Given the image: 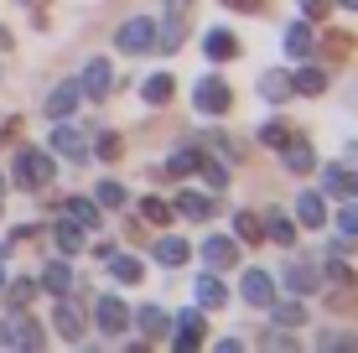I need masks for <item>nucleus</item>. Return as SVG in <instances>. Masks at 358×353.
<instances>
[{"label": "nucleus", "mask_w": 358, "mask_h": 353, "mask_svg": "<svg viewBox=\"0 0 358 353\" xmlns=\"http://www.w3.org/2000/svg\"><path fill=\"white\" fill-rule=\"evenodd\" d=\"M0 192H6V177H0Z\"/></svg>", "instance_id": "obj_48"}, {"label": "nucleus", "mask_w": 358, "mask_h": 353, "mask_svg": "<svg viewBox=\"0 0 358 353\" xmlns=\"http://www.w3.org/2000/svg\"><path fill=\"white\" fill-rule=\"evenodd\" d=\"M0 291H6V271H0Z\"/></svg>", "instance_id": "obj_47"}, {"label": "nucleus", "mask_w": 358, "mask_h": 353, "mask_svg": "<svg viewBox=\"0 0 358 353\" xmlns=\"http://www.w3.org/2000/svg\"><path fill=\"white\" fill-rule=\"evenodd\" d=\"M203 52L213 57V63H234L239 57V42H234V31H224V27H213L203 36Z\"/></svg>", "instance_id": "obj_13"}, {"label": "nucleus", "mask_w": 358, "mask_h": 353, "mask_svg": "<svg viewBox=\"0 0 358 353\" xmlns=\"http://www.w3.org/2000/svg\"><path fill=\"white\" fill-rule=\"evenodd\" d=\"M197 254L208 260V271H229V265H239V239H229V234H208L203 245H197Z\"/></svg>", "instance_id": "obj_4"}, {"label": "nucleus", "mask_w": 358, "mask_h": 353, "mask_svg": "<svg viewBox=\"0 0 358 353\" xmlns=\"http://www.w3.org/2000/svg\"><path fill=\"white\" fill-rule=\"evenodd\" d=\"M10 286V307H31V296H36V281H6Z\"/></svg>", "instance_id": "obj_38"}, {"label": "nucleus", "mask_w": 358, "mask_h": 353, "mask_svg": "<svg viewBox=\"0 0 358 353\" xmlns=\"http://www.w3.org/2000/svg\"><path fill=\"white\" fill-rule=\"evenodd\" d=\"M192 166H197V156H192V151H177V156L166 161V172H171V177H187Z\"/></svg>", "instance_id": "obj_41"}, {"label": "nucleus", "mask_w": 358, "mask_h": 353, "mask_svg": "<svg viewBox=\"0 0 358 353\" xmlns=\"http://www.w3.org/2000/svg\"><path fill=\"white\" fill-rule=\"evenodd\" d=\"M260 94H265L270 104L291 99V78H286V73H265V78H260Z\"/></svg>", "instance_id": "obj_32"}, {"label": "nucleus", "mask_w": 358, "mask_h": 353, "mask_svg": "<svg viewBox=\"0 0 358 353\" xmlns=\"http://www.w3.org/2000/svg\"><path fill=\"white\" fill-rule=\"evenodd\" d=\"M171 208H177L182 218H208V213L218 208V203H208L203 192H177V203H171Z\"/></svg>", "instance_id": "obj_26"}, {"label": "nucleus", "mask_w": 358, "mask_h": 353, "mask_svg": "<svg viewBox=\"0 0 358 353\" xmlns=\"http://www.w3.org/2000/svg\"><path fill=\"white\" fill-rule=\"evenodd\" d=\"M171 213H177V208H171L166 198H141V218H145V224L162 229V224H171Z\"/></svg>", "instance_id": "obj_31"}, {"label": "nucleus", "mask_w": 358, "mask_h": 353, "mask_svg": "<svg viewBox=\"0 0 358 353\" xmlns=\"http://www.w3.org/2000/svg\"><path fill=\"white\" fill-rule=\"evenodd\" d=\"M306 16H312V21H317V16H327V0H306Z\"/></svg>", "instance_id": "obj_44"}, {"label": "nucleus", "mask_w": 358, "mask_h": 353, "mask_svg": "<svg viewBox=\"0 0 358 353\" xmlns=\"http://www.w3.org/2000/svg\"><path fill=\"white\" fill-rule=\"evenodd\" d=\"M145 104H171V94H177V83H171V73H151V78L141 83Z\"/></svg>", "instance_id": "obj_22"}, {"label": "nucleus", "mask_w": 358, "mask_h": 353, "mask_svg": "<svg viewBox=\"0 0 358 353\" xmlns=\"http://www.w3.org/2000/svg\"><path fill=\"white\" fill-rule=\"evenodd\" d=\"M171 327H177V348H182V353L203 343V312H177Z\"/></svg>", "instance_id": "obj_14"}, {"label": "nucleus", "mask_w": 358, "mask_h": 353, "mask_svg": "<svg viewBox=\"0 0 358 353\" xmlns=\"http://www.w3.org/2000/svg\"><path fill=\"white\" fill-rule=\"evenodd\" d=\"M239 296L250 301V307H270V301H275V281H270L265 271H244V281H239Z\"/></svg>", "instance_id": "obj_8"}, {"label": "nucleus", "mask_w": 358, "mask_h": 353, "mask_svg": "<svg viewBox=\"0 0 358 353\" xmlns=\"http://www.w3.org/2000/svg\"><path fill=\"white\" fill-rule=\"evenodd\" d=\"M192 99H197V109H203V115H224V109L234 104V94H229V83H224V78H203Z\"/></svg>", "instance_id": "obj_6"}, {"label": "nucleus", "mask_w": 358, "mask_h": 353, "mask_svg": "<svg viewBox=\"0 0 358 353\" xmlns=\"http://www.w3.org/2000/svg\"><path fill=\"white\" fill-rule=\"evenodd\" d=\"M265 234L275 239V245H296V224H291V218H280V213L265 218Z\"/></svg>", "instance_id": "obj_35"}, {"label": "nucleus", "mask_w": 358, "mask_h": 353, "mask_svg": "<svg viewBox=\"0 0 358 353\" xmlns=\"http://www.w3.org/2000/svg\"><path fill=\"white\" fill-rule=\"evenodd\" d=\"M109 275H115V281H125V286H141L145 265L135 260V254H109Z\"/></svg>", "instance_id": "obj_20"}, {"label": "nucleus", "mask_w": 358, "mask_h": 353, "mask_svg": "<svg viewBox=\"0 0 358 353\" xmlns=\"http://www.w3.org/2000/svg\"><path fill=\"white\" fill-rule=\"evenodd\" d=\"M115 47H120V52H130V57L151 52V47H156V27H151V21H145V16H130L125 27L115 31Z\"/></svg>", "instance_id": "obj_2"}, {"label": "nucleus", "mask_w": 358, "mask_h": 353, "mask_svg": "<svg viewBox=\"0 0 358 353\" xmlns=\"http://www.w3.org/2000/svg\"><path fill=\"white\" fill-rule=\"evenodd\" d=\"M280 156H286V166H291V172H312V166H317V156H312V145H306V141H286V145H280Z\"/></svg>", "instance_id": "obj_21"}, {"label": "nucleus", "mask_w": 358, "mask_h": 353, "mask_svg": "<svg viewBox=\"0 0 358 353\" xmlns=\"http://www.w3.org/2000/svg\"><path fill=\"white\" fill-rule=\"evenodd\" d=\"M234 239H239V245H260V239H265V218L239 213V218H234Z\"/></svg>", "instance_id": "obj_28"}, {"label": "nucleus", "mask_w": 358, "mask_h": 353, "mask_svg": "<svg viewBox=\"0 0 358 353\" xmlns=\"http://www.w3.org/2000/svg\"><path fill=\"white\" fill-rule=\"evenodd\" d=\"M286 141H291V125H280V120H275V125H265V130H260V145H270V151H280Z\"/></svg>", "instance_id": "obj_37"}, {"label": "nucleus", "mask_w": 358, "mask_h": 353, "mask_svg": "<svg viewBox=\"0 0 358 353\" xmlns=\"http://www.w3.org/2000/svg\"><path fill=\"white\" fill-rule=\"evenodd\" d=\"M68 218H73V224H83V229H94V224H99V203H89V198H68Z\"/></svg>", "instance_id": "obj_33"}, {"label": "nucleus", "mask_w": 358, "mask_h": 353, "mask_svg": "<svg viewBox=\"0 0 358 353\" xmlns=\"http://www.w3.org/2000/svg\"><path fill=\"white\" fill-rule=\"evenodd\" d=\"M94 203H99V208H120V203H125V187H120V182H99Z\"/></svg>", "instance_id": "obj_36"}, {"label": "nucleus", "mask_w": 358, "mask_h": 353, "mask_svg": "<svg viewBox=\"0 0 358 353\" xmlns=\"http://www.w3.org/2000/svg\"><path fill=\"white\" fill-rule=\"evenodd\" d=\"M47 145H52L57 156H68V161H89V141H83V136H78L73 125H57V130H52V141H47Z\"/></svg>", "instance_id": "obj_10"}, {"label": "nucleus", "mask_w": 358, "mask_h": 353, "mask_svg": "<svg viewBox=\"0 0 358 353\" xmlns=\"http://www.w3.org/2000/svg\"><path fill=\"white\" fill-rule=\"evenodd\" d=\"M6 47H10V31H6V27H0V52H6Z\"/></svg>", "instance_id": "obj_45"}, {"label": "nucleus", "mask_w": 358, "mask_h": 353, "mask_svg": "<svg viewBox=\"0 0 358 353\" xmlns=\"http://www.w3.org/2000/svg\"><path fill=\"white\" fill-rule=\"evenodd\" d=\"M130 327V307L120 296H99V333L104 338H120Z\"/></svg>", "instance_id": "obj_5"}, {"label": "nucleus", "mask_w": 358, "mask_h": 353, "mask_svg": "<svg viewBox=\"0 0 358 353\" xmlns=\"http://www.w3.org/2000/svg\"><path fill=\"white\" fill-rule=\"evenodd\" d=\"M296 224H301V229H322L327 224L322 192H301V198H296Z\"/></svg>", "instance_id": "obj_17"}, {"label": "nucleus", "mask_w": 358, "mask_h": 353, "mask_svg": "<svg viewBox=\"0 0 358 353\" xmlns=\"http://www.w3.org/2000/svg\"><path fill=\"white\" fill-rule=\"evenodd\" d=\"M327 192H338V198H358V172H343V166H327Z\"/></svg>", "instance_id": "obj_29"}, {"label": "nucleus", "mask_w": 358, "mask_h": 353, "mask_svg": "<svg viewBox=\"0 0 358 353\" xmlns=\"http://www.w3.org/2000/svg\"><path fill=\"white\" fill-rule=\"evenodd\" d=\"M322 89H327V73H322V68H296V78H291V94H312V99H317Z\"/></svg>", "instance_id": "obj_25"}, {"label": "nucleus", "mask_w": 358, "mask_h": 353, "mask_svg": "<svg viewBox=\"0 0 358 353\" xmlns=\"http://www.w3.org/2000/svg\"><path fill=\"white\" fill-rule=\"evenodd\" d=\"M322 52H327V57H348V36H343V31H338V36H327Z\"/></svg>", "instance_id": "obj_42"}, {"label": "nucleus", "mask_w": 358, "mask_h": 353, "mask_svg": "<svg viewBox=\"0 0 358 353\" xmlns=\"http://www.w3.org/2000/svg\"><path fill=\"white\" fill-rule=\"evenodd\" d=\"M312 47H317V36H312V27H306V21L286 27V52H291V57H306Z\"/></svg>", "instance_id": "obj_27"}, {"label": "nucleus", "mask_w": 358, "mask_h": 353, "mask_svg": "<svg viewBox=\"0 0 358 353\" xmlns=\"http://www.w3.org/2000/svg\"><path fill=\"white\" fill-rule=\"evenodd\" d=\"M52 239H57V250H63V254H83V250H89V239H83V224H73V218H63V224L52 229Z\"/></svg>", "instance_id": "obj_19"}, {"label": "nucleus", "mask_w": 358, "mask_h": 353, "mask_svg": "<svg viewBox=\"0 0 358 353\" xmlns=\"http://www.w3.org/2000/svg\"><path fill=\"white\" fill-rule=\"evenodd\" d=\"M125 156V141L120 136H99V161H120Z\"/></svg>", "instance_id": "obj_40"}, {"label": "nucleus", "mask_w": 358, "mask_h": 353, "mask_svg": "<svg viewBox=\"0 0 358 353\" xmlns=\"http://www.w3.org/2000/svg\"><path fill=\"white\" fill-rule=\"evenodd\" d=\"M10 177H16L21 187L42 192L47 182H52V161H47V151H36V145H27V151H16V161H10Z\"/></svg>", "instance_id": "obj_1"}, {"label": "nucleus", "mask_w": 358, "mask_h": 353, "mask_svg": "<svg viewBox=\"0 0 358 353\" xmlns=\"http://www.w3.org/2000/svg\"><path fill=\"white\" fill-rule=\"evenodd\" d=\"M197 172H203V182H208L213 192H224V187H229V172L213 161V156H197Z\"/></svg>", "instance_id": "obj_34"}, {"label": "nucleus", "mask_w": 358, "mask_h": 353, "mask_svg": "<svg viewBox=\"0 0 358 353\" xmlns=\"http://www.w3.org/2000/svg\"><path fill=\"white\" fill-rule=\"evenodd\" d=\"M338 6H348V10H358V0H338Z\"/></svg>", "instance_id": "obj_46"}, {"label": "nucleus", "mask_w": 358, "mask_h": 353, "mask_svg": "<svg viewBox=\"0 0 358 353\" xmlns=\"http://www.w3.org/2000/svg\"><path fill=\"white\" fill-rule=\"evenodd\" d=\"M270 317H275V327H306V307L301 301H286V307L270 301Z\"/></svg>", "instance_id": "obj_30"}, {"label": "nucleus", "mask_w": 358, "mask_h": 353, "mask_svg": "<svg viewBox=\"0 0 358 353\" xmlns=\"http://www.w3.org/2000/svg\"><path fill=\"white\" fill-rule=\"evenodd\" d=\"M280 281H286L291 296H312V291L322 286V281H317V265H306V260H291L286 271H280Z\"/></svg>", "instance_id": "obj_7"}, {"label": "nucleus", "mask_w": 358, "mask_h": 353, "mask_svg": "<svg viewBox=\"0 0 358 353\" xmlns=\"http://www.w3.org/2000/svg\"><path fill=\"white\" fill-rule=\"evenodd\" d=\"M338 229L348 239H358V203H343V208H338Z\"/></svg>", "instance_id": "obj_39"}, {"label": "nucleus", "mask_w": 358, "mask_h": 353, "mask_svg": "<svg viewBox=\"0 0 358 353\" xmlns=\"http://www.w3.org/2000/svg\"><path fill=\"white\" fill-rule=\"evenodd\" d=\"M135 322H141V333L151 338V343H162V338H171V317H166L162 307H141V312H135Z\"/></svg>", "instance_id": "obj_18"}, {"label": "nucleus", "mask_w": 358, "mask_h": 353, "mask_svg": "<svg viewBox=\"0 0 358 353\" xmlns=\"http://www.w3.org/2000/svg\"><path fill=\"white\" fill-rule=\"evenodd\" d=\"M0 343L6 348H42V327L31 317H16L10 327H0Z\"/></svg>", "instance_id": "obj_9"}, {"label": "nucleus", "mask_w": 358, "mask_h": 353, "mask_svg": "<svg viewBox=\"0 0 358 353\" xmlns=\"http://www.w3.org/2000/svg\"><path fill=\"white\" fill-rule=\"evenodd\" d=\"M187 10H192V0H166V21H162V36H156V47H166V52H177V47H182Z\"/></svg>", "instance_id": "obj_3"}, {"label": "nucleus", "mask_w": 358, "mask_h": 353, "mask_svg": "<svg viewBox=\"0 0 358 353\" xmlns=\"http://www.w3.org/2000/svg\"><path fill=\"white\" fill-rule=\"evenodd\" d=\"M78 99H83L78 83H57V89L47 94V120H68L73 109H78Z\"/></svg>", "instance_id": "obj_11"}, {"label": "nucleus", "mask_w": 358, "mask_h": 353, "mask_svg": "<svg viewBox=\"0 0 358 353\" xmlns=\"http://www.w3.org/2000/svg\"><path fill=\"white\" fill-rule=\"evenodd\" d=\"M42 286L52 291V296H68V291H73V271H68L63 260H47V271H42Z\"/></svg>", "instance_id": "obj_23"}, {"label": "nucleus", "mask_w": 358, "mask_h": 353, "mask_svg": "<svg viewBox=\"0 0 358 353\" xmlns=\"http://www.w3.org/2000/svg\"><path fill=\"white\" fill-rule=\"evenodd\" d=\"M78 89L89 94V99H104V94H109V63H104V57H89V68H83Z\"/></svg>", "instance_id": "obj_15"}, {"label": "nucleus", "mask_w": 358, "mask_h": 353, "mask_svg": "<svg viewBox=\"0 0 358 353\" xmlns=\"http://www.w3.org/2000/svg\"><path fill=\"white\" fill-rule=\"evenodd\" d=\"M52 327L63 333V343H83V317H78V307H73V301H57Z\"/></svg>", "instance_id": "obj_16"}, {"label": "nucleus", "mask_w": 358, "mask_h": 353, "mask_svg": "<svg viewBox=\"0 0 358 353\" xmlns=\"http://www.w3.org/2000/svg\"><path fill=\"white\" fill-rule=\"evenodd\" d=\"M151 254H156V260L166 265V271H177V265H187L192 245H187V239H177V234H162V239H156V245H151Z\"/></svg>", "instance_id": "obj_12"}, {"label": "nucleus", "mask_w": 358, "mask_h": 353, "mask_svg": "<svg viewBox=\"0 0 358 353\" xmlns=\"http://www.w3.org/2000/svg\"><path fill=\"white\" fill-rule=\"evenodd\" d=\"M224 301H229L224 281H218V271H208L203 281H197V307H224Z\"/></svg>", "instance_id": "obj_24"}, {"label": "nucleus", "mask_w": 358, "mask_h": 353, "mask_svg": "<svg viewBox=\"0 0 358 353\" xmlns=\"http://www.w3.org/2000/svg\"><path fill=\"white\" fill-rule=\"evenodd\" d=\"M224 6H229V10H260L265 0H224Z\"/></svg>", "instance_id": "obj_43"}]
</instances>
